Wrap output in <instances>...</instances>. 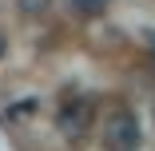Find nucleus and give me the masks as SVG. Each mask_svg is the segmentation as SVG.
Returning <instances> with one entry per match:
<instances>
[{
    "instance_id": "nucleus-1",
    "label": "nucleus",
    "mask_w": 155,
    "mask_h": 151,
    "mask_svg": "<svg viewBox=\"0 0 155 151\" xmlns=\"http://www.w3.org/2000/svg\"><path fill=\"white\" fill-rule=\"evenodd\" d=\"M139 143H143L139 119L131 111H115L107 119V127H104V147L107 151H139Z\"/></svg>"
},
{
    "instance_id": "nucleus-2",
    "label": "nucleus",
    "mask_w": 155,
    "mask_h": 151,
    "mask_svg": "<svg viewBox=\"0 0 155 151\" xmlns=\"http://www.w3.org/2000/svg\"><path fill=\"white\" fill-rule=\"evenodd\" d=\"M91 119H96V107L91 100H68L64 107L56 111V127L64 139H84L91 131Z\"/></svg>"
},
{
    "instance_id": "nucleus-3",
    "label": "nucleus",
    "mask_w": 155,
    "mask_h": 151,
    "mask_svg": "<svg viewBox=\"0 0 155 151\" xmlns=\"http://www.w3.org/2000/svg\"><path fill=\"white\" fill-rule=\"evenodd\" d=\"M72 4V12H80V16H100L104 12V0H68Z\"/></svg>"
},
{
    "instance_id": "nucleus-5",
    "label": "nucleus",
    "mask_w": 155,
    "mask_h": 151,
    "mask_svg": "<svg viewBox=\"0 0 155 151\" xmlns=\"http://www.w3.org/2000/svg\"><path fill=\"white\" fill-rule=\"evenodd\" d=\"M4 52H8V40H4V36H0V60H4Z\"/></svg>"
},
{
    "instance_id": "nucleus-4",
    "label": "nucleus",
    "mask_w": 155,
    "mask_h": 151,
    "mask_svg": "<svg viewBox=\"0 0 155 151\" xmlns=\"http://www.w3.org/2000/svg\"><path fill=\"white\" fill-rule=\"evenodd\" d=\"M16 8H20L24 16H44V12L52 8V0H16Z\"/></svg>"
}]
</instances>
